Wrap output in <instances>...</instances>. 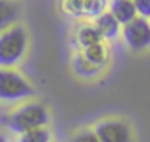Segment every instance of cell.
Listing matches in <instances>:
<instances>
[{
  "instance_id": "obj_1",
  "label": "cell",
  "mask_w": 150,
  "mask_h": 142,
  "mask_svg": "<svg viewBox=\"0 0 150 142\" xmlns=\"http://www.w3.org/2000/svg\"><path fill=\"white\" fill-rule=\"evenodd\" d=\"M28 47V35L25 26L11 25L0 32V67L13 68L16 67Z\"/></svg>"
},
{
  "instance_id": "obj_2",
  "label": "cell",
  "mask_w": 150,
  "mask_h": 142,
  "mask_svg": "<svg viewBox=\"0 0 150 142\" xmlns=\"http://www.w3.org/2000/svg\"><path fill=\"white\" fill-rule=\"evenodd\" d=\"M50 123V112L41 102H28L18 107L7 116V126L14 133H23L32 128L46 126Z\"/></svg>"
},
{
  "instance_id": "obj_3",
  "label": "cell",
  "mask_w": 150,
  "mask_h": 142,
  "mask_svg": "<svg viewBox=\"0 0 150 142\" xmlns=\"http://www.w3.org/2000/svg\"><path fill=\"white\" fill-rule=\"evenodd\" d=\"M34 93L28 79L16 72L14 68L0 67V100L2 102H18Z\"/></svg>"
},
{
  "instance_id": "obj_4",
  "label": "cell",
  "mask_w": 150,
  "mask_h": 142,
  "mask_svg": "<svg viewBox=\"0 0 150 142\" xmlns=\"http://www.w3.org/2000/svg\"><path fill=\"white\" fill-rule=\"evenodd\" d=\"M122 39L131 51H145L150 47V19L136 16L122 25Z\"/></svg>"
},
{
  "instance_id": "obj_5",
  "label": "cell",
  "mask_w": 150,
  "mask_h": 142,
  "mask_svg": "<svg viewBox=\"0 0 150 142\" xmlns=\"http://www.w3.org/2000/svg\"><path fill=\"white\" fill-rule=\"evenodd\" d=\"M108 0H60V11L74 19H96L108 9Z\"/></svg>"
},
{
  "instance_id": "obj_6",
  "label": "cell",
  "mask_w": 150,
  "mask_h": 142,
  "mask_svg": "<svg viewBox=\"0 0 150 142\" xmlns=\"http://www.w3.org/2000/svg\"><path fill=\"white\" fill-rule=\"evenodd\" d=\"M94 132L101 142H132V132L122 119H104L96 125Z\"/></svg>"
},
{
  "instance_id": "obj_7",
  "label": "cell",
  "mask_w": 150,
  "mask_h": 142,
  "mask_svg": "<svg viewBox=\"0 0 150 142\" xmlns=\"http://www.w3.org/2000/svg\"><path fill=\"white\" fill-rule=\"evenodd\" d=\"M94 25H96V28L99 30L103 40H113V39H117V37L122 33V25H120V21H118L110 11H104L103 14H99V16L94 19Z\"/></svg>"
},
{
  "instance_id": "obj_8",
  "label": "cell",
  "mask_w": 150,
  "mask_h": 142,
  "mask_svg": "<svg viewBox=\"0 0 150 142\" xmlns=\"http://www.w3.org/2000/svg\"><path fill=\"white\" fill-rule=\"evenodd\" d=\"M108 7V11L120 21V25H125L138 16L134 0H110Z\"/></svg>"
},
{
  "instance_id": "obj_9",
  "label": "cell",
  "mask_w": 150,
  "mask_h": 142,
  "mask_svg": "<svg viewBox=\"0 0 150 142\" xmlns=\"http://www.w3.org/2000/svg\"><path fill=\"white\" fill-rule=\"evenodd\" d=\"M81 53H83V56H85L88 61H92L94 65H97V67H101V68H104V67L108 65V61H110V49L106 47L104 40L83 47Z\"/></svg>"
},
{
  "instance_id": "obj_10",
  "label": "cell",
  "mask_w": 150,
  "mask_h": 142,
  "mask_svg": "<svg viewBox=\"0 0 150 142\" xmlns=\"http://www.w3.org/2000/svg\"><path fill=\"white\" fill-rule=\"evenodd\" d=\"M76 40H78L80 47L83 49L87 46L103 42V37H101V33H99V30L96 28L94 23H81L76 28Z\"/></svg>"
},
{
  "instance_id": "obj_11",
  "label": "cell",
  "mask_w": 150,
  "mask_h": 142,
  "mask_svg": "<svg viewBox=\"0 0 150 142\" xmlns=\"http://www.w3.org/2000/svg\"><path fill=\"white\" fill-rule=\"evenodd\" d=\"M72 68H74V72H76L80 77H87V79L99 76L101 70H103L101 67H97V65H94L92 61H88V60L83 56L81 51L74 54V58H72Z\"/></svg>"
},
{
  "instance_id": "obj_12",
  "label": "cell",
  "mask_w": 150,
  "mask_h": 142,
  "mask_svg": "<svg viewBox=\"0 0 150 142\" xmlns=\"http://www.w3.org/2000/svg\"><path fill=\"white\" fill-rule=\"evenodd\" d=\"M20 16V7L14 0H0V32L11 26Z\"/></svg>"
},
{
  "instance_id": "obj_13",
  "label": "cell",
  "mask_w": 150,
  "mask_h": 142,
  "mask_svg": "<svg viewBox=\"0 0 150 142\" xmlns=\"http://www.w3.org/2000/svg\"><path fill=\"white\" fill-rule=\"evenodd\" d=\"M51 139H53L51 132L46 126H39L20 133L16 142H51Z\"/></svg>"
},
{
  "instance_id": "obj_14",
  "label": "cell",
  "mask_w": 150,
  "mask_h": 142,
  "mask_svg": "<svg viewBox=\"0 0 150 142\" xmlns=\"http://www.w3.org/2000/svg\"><path fill=\"white\" fill-rule=\"evenodd\" d=\"M71 142H101L99 137L96 135L94 130H83V132H78L71 139Z\"/></svg>"
},
{
  "instance_id": "obj_15",
  "label": "cell",
  "mask_w": 150,
  "mask_h": 142,
  "mask_svg": "<svg viewBox=\"0 0 150 142\" xmlns=\"http://www.w3.org/2000/svg\"><path fill=\"white\" fill-rule=\"evenodd\" d=\"M134 6L138 16L150 19V0H134Z\"/></svg>"
},
{
  "instance_id": "obj_16",
  "label": "cell",
  "mask_w": 150,
  "mask_h": 142,
  "mask_svg": "<svg viewBox=\"0 0 150 142\" xmlns=\"http://www.w3.org/2000/svg\"><path fill=\"white\" fill-rule=\"evenodd\" d=\"M0 142H9V140H7V137H6L4 133H0Z\"/></svg>"
}]
</instances>
